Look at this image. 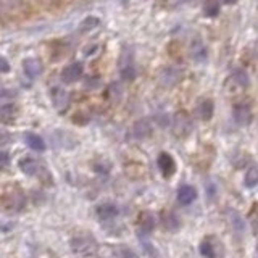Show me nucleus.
Masks as SVG:
<instances>
[{
	"label": "nucleus",
	"instance_id": "1",
	"mask_svg": "<svg viewBox=\"0 0 258 258\" xmlns=\"http://www.w3.org/2000/svg\"><path fill=\"white\" fill-rule=\"evenodd\" d=\"M71 250L73 254L78 255V257H83V258H89V257H94L99 250V244H97L95 237L90 236V234H79L75 236L71 239Z\"/></svg>",
	"mask_w": 258,
	"mask_h": 258
},
{
	"label": "nucleus",
	"instance_id": "2",
	"mask_svg": "<svg viewBox=\"0 0 258 258\" xmlns=\"http://www.w3.org/2000/svg\"><path fill=\"white\" fill-rule=\"evenodd\" d=\"M120 75L125 81H132V79L136 78V68H134V63H132V53L129 52L128 48L121 55Z\"/></svg>",
	"mask_w": 258,
	"mask_h": 258
},
{
	"label": "nucleus",
	"instance_id": "3",
	"mask_svg": "<svg viewBox=\"0 0 258 258\" xmlns=\"http://www.w3.org/2000/svg\"><path fill=\"white\" fill-rule=\"evenodd\" d=\"M157 163H158V168H160V171H162V174L165 177H170V176L174 174L176 163H174V160H173V157L170 155V153H165V152L160 153Z\"/></svg>",
	"mask_w": 258,
	"mask_h": 258
},
{
	"label": "nucleus",
	"instance_id": "4",
	"mask_svg": "<svg viewBox=\"0 0 258 258\" xmlns=\"http://www.w3.org/2000/svg\"><path fill=\"white\" fill-rule=\"evenodd\" d=\"M190 129H192V121H190L189 115L184 112L177 113L174 116V132L177 136H186L190 132Z\"/></svg>",
	"mask_w": 258,
	"mask_h": 258
},
{
	"label": "nucleus",
	"instance_id": "5",
	"mask_svg": "<svg viewBox=\"0 0 258 258\" xmlns=\"http://www.w3.org/2000/svg\"><path fill=\"white\" fill-rule=\"evenodd\" d=\"M52 102H53V107L58 110V112H65L68 108V103H70V94L68 90L57 87L53 89L52 92Z\"/></svg>",
	"mask_w": 258,
	"mask_h": 258
},
{
	"label": "nucleus",
	"instance_id": "6",
	"mask_svg": "<svg viewBox=\"0 0 258 258\" xmlns=\"http://www.w3.org/2000/svg\"><path fill=\"white\" fill-rule=\"evenodd\" d=\"M23 70H24V75L31 79H36L42 75V70H44V66L39 60L36 58H26L23 61Z\"/></svg>",
	"mask_w": 258,
	"mask_h": 258
},
{
	"label": "nucleus",
	"instance_id": "7",
	"mask_svg": "<svg viewBox=\"0 0 258 258\" xmlns=\"http://www.w3.org/2000/svg\"><path fill=\"white\" fill-rule=\"evenodd\" d=\"M190 55H192V58L197 61V63H204L208 58V52H207L204 41L199 38L192 41V44H190Z\"/></svg>",
	"mask_w": 258,
	"mask_h": 258
},
{
	"label": "nucleus",
	"instance_id": "8",
	"mask_svg": "<svg viewBox=\"0 0 258 258\" xmlns=\"http://www.w3.org/2000/svg\"><path fill=\"white\" fill-rule=\"evenodd\" d=\"M97 216H99L100 221H110L118 216V207H116L115 204H110V202H107V204H100L99 207H97Z\"/></svg>",
	"mask_w": 258,
	"mask_h": 258
},
{
	"label": "nucleus",
	"instance_id": "9",
	"mask_svg": "<svg viewBox=\"0 0 258 258\" xmlns=\"http://www.w3.org/2000/svg\"><path fill=\"white\" fill-rule=\"evenodd\" d=\"M234 120L239 126H249L252 123V110L249 105H236L234 107Z\"/></svg>",
	"mask_w": 258,
	"mask_h": 258
},
{
	"label": "nucleus",
	"instance_id": "10",
	"mask_svg": "<svg viewBox=\"0 0 258 258\" xmlns=\"http://www.w3.org/2000/svg\"><path fill=\"white\" fill-rule=\"evenodd\" d=\"M197 199V190H195L194 186H181L179 190H177V202H179L181 205H190L192 202Z\"/></svg>",
	"mask_w": 258,
	"mask_h": 258
},
{
	"label": "nucleus",
	"instance_id": "11",
	"mask_svg": "<svg viewBox=\"0 0 258 258\" xmlns=\"http://www.w3.org/2000/svg\"><path fill=\"white\" fill-rule=\"evenodd\" d=\"M83 76V65L81 63H71L70 66H66L61 73V79L65 83H76L79 78Z\"/></svg>",
	"mask_w": 258,
	"mask_h": 258
},
{
	"label": "nucleus",
	"instance_id": "12",
	"mask_svg": "<svg viewBox=\"0 0 258 258\" xmlns=\"http://www.w3.org/2000/svg\"><path fill=\"white\" fill-rule=\"evenodd\" d=\"M153 228H155V219L150 213L140 215V223H139V234L142 237H147L152 234Z\"/></svg>",
	"mask_w": 258,
	"mask_h": 258
},
{
	"label": "nucleus",
	"instance_id": "13",
	"mask_svg": "<svg viewBox=\"0 0 258 258\" xmlns=\"http://www.w3.org/2000/svg\"><path fill=\"white\" fill-rule=\"evenodd\" d=\"M24 140H26V144L29 145V149H33L34 152H44L45 150V142L44 139L38 134L34 132H28L24 134Z\"/></svg>",
	"mask_w": 258,
	"mask_h": 258
},
{
	"label": "nucleus",
	"instance_id": "14",
	"mask_svg": "<svg viewBox=\"0 0 258 258\" xmlns=\"http://www.w3.org/2000/svg\"><path fill=\"white\" fill-rule=\"evenodd\" d=\"M134 136H136L137 139H145L150 136L152 132V125L149 120H140L137 121L136 125H134V129H132Z\"/></svg>",
	"mask_w": 258,
	"mask_h": 258
},
{
	"label": "nucleus",
	"instance_id": "15",
	"mask_svg": "<svg viewBox=\"0 0 258 258\" xmlns=\"http://www.w3.org/2000/svg\"><path fill=\"white\" fill-rule=\"evenodd\" d=\"M20 170L28 176H36L38 174V171H39V165L34 158L26 157V158L20 160Z\"/></svg>",
	"mask_w": 258,
	"mask_h": 258
},
{
	"label": "nucleus",
	"instance_id": "16",
	"mask_svg": "<svg viewBox=\"0 0 258 258\" xmlns=\"http://www.w3.org/2000/svg\"><path fill=\"white\" fill-rule=\"evenodd\" d=\"M197 112H199V116H200L202 120H210L212 116H213V112H215L213 102L210 99L202 100L199 103V107H197Z\"/></svg>",
	"mask_w": 258,
	"mask_h": 258
},
{
	"label": "nucleus",
	"instance_id": "17",
	"mask_svg": "<svg viewBox=\"0 0 258 258\" xmlns=\"http://www.w3.org/2000/svg\"><path fill=\"white\" fill-rule=\"evenodd\" d=\"M99 24H100V20L97 16H87L79 23L78 31L79 33H90V31H94Z\"/></svg>",
	"mask_w": 258,
	"mask_h": 258
},
{
	"label": "nucleus",
	"instance_id": "18",
	"mask_svg": "<svg viewBox=\"0 0 258 258\" xmlns=\"http://www.w3.org/2000/svg\"><path fill=\"white\" fill-rule=\"evenodd\" d=\"M177 79H179V73H177L176 70H173V68H168V70H165L163 75H162V84L170 87V86H173V84L177 83Z\"/></svg>",
	"mask_w": 258,
	"mask_h": 258
},
{
	"label": "nucleus",
	"instance_id": "19",
	"mask_svg": "<svg viewBox=\"0 0 258 258\" xmlns=\"http://www.w3.org/2000/svg\"><path fill=\"white\" fill-rule=\"evenodd\" d=\"M232 78H234V81L241 86V87H249V84H250V79H249V75H247V71H244L241 68H237L232 71Z\"/></svg>",
	"mask_w": 258,
	"mask_h": 258
},
{
	"label": "nucleus",
	"instance_id": "20",
	"mask_svg": "<svg viewBox=\"0 0 258 258\" xmlns=\"http://www.w3.org/2000/svg\"><path fill=\"white\" fill-rule=\"evenodd\" d=\"M204 13L207 16H216L219 13V2L218 0H207L204 3Z\"/></svg>",
	"mask_w": 258,
	"mask_h": 258
},
{
	"label": "nucleus",
	"instance_id": "21",
	"mask_svg": "<svg viewBox=\"0 0 258 258\" xmlns=\"http://www.w3.org/2000/svg\"><path fill=\"white\" fill-rule=\"evenodd\" d=\"M244 182L249 189L257 186L258 184V171H257V168H250L247 173H245V181Z\"/></svg>",
	"mask_w": 258,
	"mask_h": 258
},
{
	"label": "nucleus",
	"instance_id": "22",
	"mask_svg": "<svg viewBox=\"0 0 258 258\" xmlns=\"http://www.w3.org/2000/svg\"><path fill=\"white\" fill-rule=\"evenodd\" d=\"M200 254L205 258H216V252H215V245H212L208 241H204L200 244Z\"/></svg>",
	"mask_w": 258,
	"mask_h": 258
},
{
	"label": "nucleus",
	"instance_id": "23",
	"mask_svg": "<svg viewBox=\"0 0 258 258\" xmlns=\"http://www.w3.org/2000/svg\"><path fill=\"white\" fill-rule=\"evenodd\" d=\"M115 254L118 258H139V255L134 252L132 249L129 247H125V245H120L118 249L115 250Z\"/></svg>",
	"mask_w": 258,
	"mask_h": 258
},
{
	"label": "nucleus",
	"instance_id": "24",
	"mask_svg": "<svg viewBox=\"0 0 258 258\" xmlns=\"http://www.w3.org/2000/svg\"><path fill=\"white\" fill-rule=\"evenodd\" d=\"M10 71V65L8 61L5 60L3 57H0V73H8Z\"/></svg>",
	"mask_w": 258,
	"mask_h": 258
},
{
	"label": "nucleus",
	"instance_id": "25",
	"mask_svg": "<svg viewBox=\"0 0 258 258\" xmlns=\"http://www.w3.org/2000/svg\"><path fill=\"white\" fill-rule=\"evenodd\" d=\"M8 163V153L0 152V165H7Z\"/></svg>",
	"mask_w": 258,
	"mask_h": 258
},
{
	"label": "nucleus",
	"instance_id": "26",
	"mask_svg": "<svg viewBox=\"0 0 258 258\" xmlns=\"http://www.w3.org/2000/svg\"><path fill=\"white\" fill-rule=\"evenodd\" d=\"M223 3H228V5H232V3H236L237 0H221Z\"/></svg>",
	"mask_w": 258,
	"mask_h": 258
}]
</instances>
